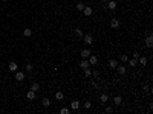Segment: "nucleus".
<instances>
[{"label": "nucleus", "instance_id": "7c9ffc66", "mask_svg": "<svg viewBox=\"0 0 153 114\" xmlns=\"http://www.w3.org/2000/svg\"><path fill=\"white\" fill-rule=\"evenodd\" d=\"M92 76H93V78H98V76H100V72H98V70H93V72H92Z\"/></svg>", "mask_w": 153, "mask_h": 114}, {"label": "nucleus", "instance_id": "473e14b6", "mask_svg": "<svg viewBox=\"0 0 153 114\" xmlns=\"http://www.w3.org/2000/svg\"><path fill=\"white\" fill-rule=\"evenodd\" d=\"M0 56H2V52H0Z\"/></svg>", "mask_w": 153, "mask_h": 114}, {"label": "nucleus", "instance_id": "9b49d317", "mask_svg": "<svg viewBox=\"0 0 153 114\" xmlns=\"http://www.w3.org/2000/svg\"><path fill=\"white\" fill-rule=\"evenodd\" d=\"M17 62H14V61H11L9 66H8V68H9V72H17Z\"/></svg>", "mask_w": 153, "mask_h": 114}, {"label": "nucleus", "instance_id": "a211bd4d", "mask_svg": "<svg viewBox=\"0 0 153 114\" xmlns=\"http://www.w3.org/2000/svg\"><path fill=\"white\" fill-rule=\"evenodd\" d=\"M138 62L141 64V66H146V64H147V58H146V56H141V55H139V58H138Z\"/></svg>", "mask_w": 153, "mask_h": 114}, {"label": "nucleus", "instance_id": "5701e85b", "mask_svg": "<svg viewBox=\"0 0 153 114\" xmlns=\"http://www.w3.org/2000/svg\"><path fill=\"white\" fill-rule=\"evenodd\" d=\"M84 6H86V5H83V2H78L77 5H75V8H77V11H80V12L83 11V8H84Z\"/></svg>", "mask_w": 153, "mask_h": 114}, {"label": "nucleus", "instance_id": "6e6552de", "mask_svg": "<svg viewBox=\"0 0 153 114\" xmlns=\"http://www.w3.org/2000/svg\"><path fill=\"white\" fill-rule=\"evenodd\" d=\"M80 100H72V102H71V109H72V111H77V109L78 108H80Z\"/></svg>", "mask_w": 153, "mask_h": 114}, {"label": "nucleus", "instance_id": "6ab92c4d", "mask_svg": "<svg viewBox=\"0 0 153 114\" xmlns=\"http://www.w3.org/2000/svg\"><path fill=\"white\" fill-rule=\"evenodd\" d=\"M127 64H129L130 67H135V66H138V59L132 58V59H129V61H127Z\"/></svg>", "mask_w": 153, "mask_h": 114}, {"label": "nucleus", "instance_id": "f8f14e48", "mask_svg": "<svg viewBox=\"0 0 153 114\" xmlns=\"http://www.w3.org/2000/svg\"><path fill=\"white\" fill-rule=\"evenodd\" d=\"M144 41H146V46H147V47H152V46H153V36H152V35H148L147 38L144 40Z\"/></svg>", "mask_w": 153, "mask_h": 114}, {"label": "nucleus", "instance_id": "bb28decb", "mask_svg": "<svg viewBox=\"0 0 153 114\" xmlns=\"http://www.w3.org/2000/svg\"><path fill=\"white\" fill-rule=\"evenodd\" d=\"M75 34H77V36H81V38H83V35H84V34H83V31L80 29V27H77V29H75Z\"/></svg>", "mask_w": 153, "mask_h": 114}, {"label": "nucleus", "instance_id": "412c9836", "mask_svg": "<svg viewBox=\"0 0 153 114\" xmlns=\"http://www.w3.org/2000/svg\"><path fill=\"white\" fill-rule=\"evenodd\" d=\"M24 68H26V72H29V73L34 72V66H32V64H29V62H28L26 66H24Z\"/></svg>", "mask_w": 153, "mask_h": 114}, {"label": "nucleus", "instance_id": "a878e982", "mask_svg": "<svg viewBox=\"0 0 153 114\" xmlns=\"http://www.w3.org/2000/svg\"><path fill=\"white\" fill-rule=\"evenodd\" d=\"M84 76L86 78H89V76H92V70L87 67V68H84Z\"/></svg>", "mask_w": 153, "mask_h": 114}, {"label": "nucleus", "instance_id": "f3484780", "mask_svg": "<svg viewBox=\"0 0 153 114\" xmlns=\"http://www.w3.org/2000/svg\"><path fill=\"white\" fill-rule=\"evenodd\" d=\"M80 66H81V68H83V70H84V68H87V67L90 66V64H89V61H87V59H83L81 62H80Z\"/></svg>", "mask_w": 153, "mask_h": 114}, {"label": "nucleus", "instance_id": "c85d7f7f", "mask_svg": "<svg viewBox=\"0 0 153 114\" xmlns=\"http://www.w3.org/2000/svg\"><path fill=\"white\" fill-rule=\"evenodd\" d=\"M127 61H129V56H127V55H121V62L126 64Z\"/></svg>", "mask_w": 153, "mask_h": 114}, {"label": "nucleus", "instance_id": "4be33fe9", "mask_svg": "<svg viewBox=\"0 0 153 114\" xmlns=\"http://www.w3.org/2000/svg\"><path fill=\"white\" fill-rule=\"evenodd\" d=\"M23 35L24 36H31L32 35V29H28V27H26V29H23Z\"/></svg>", "mask_w": 153, "mask_h": 114}, {"label": "nucleus", "instance_id": "7ed1b4c3", "mask_svg": "<svg viewBox=\"0 0 153 114\" xmlns=\"http://www.w3.org/2000/svg\"><path fill=\"white\" fill-rule=\"evenodd\" d=\"M118 8V3L115 2V0H109L107 2V9H110V11H115Z\"/></svg>", "mask_w": 153, "mask_h": 114}, {"label": "nucleus", "instance_id": "dca6fc26", "mask_svg": "<svg viewBox=\"0 0 153 114\" xmlns=\"http://www.w3.org/2000/svg\"><path fill=\"white\" fill-rule=\"evenodd\" d=\"M118 64H119V62H118L116 59H110V61H109V67H110V68H116Z\"/></svg>", "mask_w": 153, "mask_h": 114}, {"label": "nucleus", "instance_id": "1a4fd4ad", "mask_svg": "<svg viewBox=\"0 0 153 114\" xmlns=\"http://www.w3.org/2000/svg\"><path fill=\"white\" fill-rule=\"evenodd\" d=\"M90 53H92V52H90V50H89V49H83V50H81V53H80V55H81V58H83V59H87V58H89V55H90Z\"/></svg>", "mask_w": 153, "mask_h": 114}, {"label": "nucleus", "instance_id": "f03ea898", "mask_svg": "<svg viewBox=\"0 0 153 114\" xmlns=\"http://www.w3.org/2000/svg\"><path fill=\"white\" fill-rule=\"evenodd\" d=\"M119 24H121L119 18H112V20H110V27H112V29H118Z\"/></svg>", "mask_w": 153, "mask_h": 114}, {"label": "nucleus", "instance_id": "c756f323", "mask_svg": "<svg viewBox=\"0 0 153 114\" xmlns=\"http://www.w3.org/2000/svg\"><path fill=\"white\" fill-rule=\"evenodd\" d=\"M113 111V107H112V105H107V107H106V113H112Z\"/></svg>", "mask_w": 153, "mask_h": 114}, {"label": "nucleus", "instance_id": "393cba45", "mask_svg": "<svg viewBox=\"0 0 153 114\" xmlns=\"http://www.w3.org/2000/svg\"><path fill=\"white\" fill-rule=\"evenodd\" d=\"M90 107H92V102H89V100H86V102H83V108H84V109H89Z\"/></svg>", "mask_w": 153, "mask_h": 114}, {"label": "nucleus", "instance_id": "2f4dec72", "mask_svg": "<svg viewBox=\"0 0 153 114\" xmlns=\"http://www.w3.org/2000/svg\"><path fill=\"white\" fill-rule=\"evenodd\" d=\"M142 90H144V91H148V90H150V87H148V85H144Z\"/></svg>", "mask_w": 153, "mask_h": 114}, {"label": "nucleus", "instance_id": "9d476101", "mask_svg": "<svg viewBox=\"0 0 153 114\" xmlns=\"http://www.w3.org/2000/svg\"><path fill=\"white\" fill-rule=\"evenodd\" d=\"M26 97H28V100H35V91L34 90H29L26 93Z\"/></svg>", "mask_w": 153, "mask_h": 114}, {"label": "nucleus", "instance_id": "cd10ccee", "mask_svg": "<svg viewBox=\"0 0 153 114\" xmlns=\"http://www.w3.org/2000/svg\"><path fill=\"white\" fill-rule=\"evenodd\" d=\"M60 113H61V114H69V113H71V109L64 107V108H61V109H60Z\"/></svg>", "mask_w": 153, "mask_h": 114}, {"label": "nucleus", "instance_id": "72a5a7b5", "mask_svg": "<svg viewBox=\"0 0 153 114\" xmlns=\"http://www.w3.org/2000/svg\"><path fill=\"white\" fill-rule=\"evenodd\" d=\"M2 2H6V0H2Z\"/></svg>", "mask_w": 153, "mask_h": 114}, {"label": "nucleus", "instance_id": "423d86ee", "mask_svg": "<svg viewBox=\"0 0 153 114\" xmlns=\"http://www.w3.org/2000/svg\"><path fill=\"white\" fill-rule=\"evenodd\" d=\"M116 72H118L119 76H124V75H126V72H127V68L124 67V66H121V64H118V66H116Z\"/></svg>", "mask_w": 153, "mask_h": 114}, {"label": "nucleus", "instance_id": "aec40b11", "mask_svg": "<svg viewBox=\"0 0 153 114\" xmlns=\"http://www.w3.org/2000/svg\"><path fill=\"white\" fill-rule=\"evenodd\" d=\"M55 99H57V100H63V99H64V94H63L61 91H57V93H55Z\"/></svg>", "mask_w": 153, "mask_h": 114}, {"label": "nucleus", "instance_id": "f257e3e1", "mask_svg": "<svg viewBox=\"0 0 153 114\" xmlns=\"http://www.w3.org/2000/svg\"><path fill=\"white\" fill-rule=\"evenodd\" d=\"M83 41L87 44V46H92L93 44V36L90 34H86V35H83Z\"/></svg>", "mask_w": 153, "mask_h": 114}, {"label": "nucleus", "instance_id": "20e7f679", "mask_svg": "<svg viewBox=\"0 0 153 114\" xmlns=\"http://www.w3.org/2000/svg\"><path fill=\"white\" fill-rule=\"evenodd\" d=\"M81 12L86 15V17H90V15L93 14V9H92L90 6H84V8H83V11H81Z\"/></svg>", "mask_w": 153, "mask_h": 114}, {"label": "nucleus", "instance_id": "0eeeda50", "mask_svg": "<svg viewBox=\"0 0 153 114\" xmlns=\"http://www.w3.org/2000/svg\"><path fill=\"white\" fill-rule=\"evenodd\" d=\"M14 78H15V81H18V82H22V81H24V73H23V72H15Z\"/></svg>", "mask_w": 153, "mask_h": 114}, {"label": "nucleus", "instance_id": "39448f33", "mask_svg": "<svg viewBox=\"0 0 153 114\" xmlns=\"http://www.w3.org/2000/svg\"><path fill=\"white\" fill-rule=\"evenodd\" d=\"M87 61H89L90 66H97L98 58H97V55H92V53H90V55H89V58H87Z\"/></svg>", "mask_w": 153, "mask_h": 114}, {"label": "nucleus", "instance_id": "2eb2a0df", "mask_svg": "<svg viewBox=\"0 0 153 114\" xmlns=\"http://www.w3.org/2000/svg\"><path fill=\"white\" fill-rule=\"evenodd\" d=\"M100 100H101L103 104H107V102H109V96H107L106 93H103V94L100 96Z\"/></svg>", "mask_w": 153, "mask_h": 114}, {"label": "nucleus", "instance_id": "b1692460", "mask_svg": "<svg viewBox=\"0 0 153 114\" xmlns=\"http://www.w3.org/2000/svg\"><path fill=\"white\" fill-rule=\"evenodd\" d=\"M31 90H34V91L37 93V91H38V90H40V85H38V84H37V82H34V84H32V85H31Z\"/></svg>", "mask_w": 153, "mask_h": 114}, {"label": "nucleus", "instance_id": "4468645a", "mask_svg": "<svg viewBox=\"0 0 153 114\" xmlns=\"http://www.w3.org/2000/svg\"><path fill=\"white\" fill-rule=\"evenodd\" d=\"M41 105H43L44 108H48L49 105H51V99H48V97H44V99H41Z\"/></svg>", "mask_w": 153, "mask_h": 114}, {"label": "nucleus", "instance_id": "ddd939ff", "mask_svg": "<svg viewBox=\"0 0 153 114\" xmlns=\"http://www.w3.org/2000/svg\"><path fill=\"white\" fill-rule=\"evenodd\" d=\"M113 104L116 105V107H119V105L122 104V97H121V96H115V97H113Z\"/></svg>", "mask_w": 153, "mask_h": 114}]
</instances>
